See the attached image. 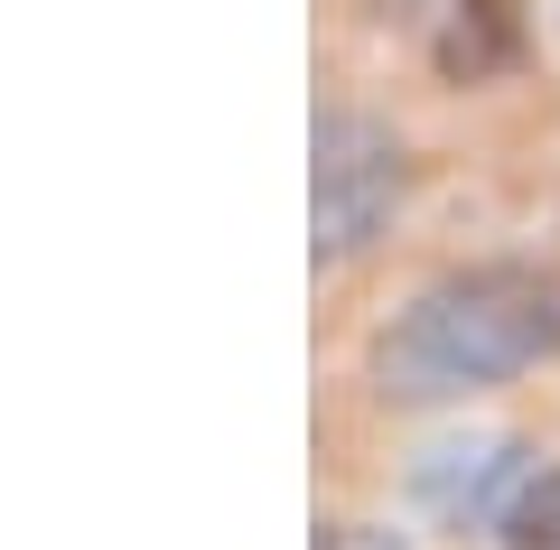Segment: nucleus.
Listing matches in <instances>:
<instances>
[{
	"label": "nucleus",
	"instance_id": "obj_1",
	"mask_svg": "<svg viewBox=\"0 0 560 550\" xmlns=\"http://www.w3.org/2000/svg\"><path fill=\"white\" fill-rule=\"evenodd\" d=\"M560 354V280L523 261L448 271L374 336V393L383 401H467L533 374Z\"/></svg>",
	"mask_w": 560,
	"mask_h": 550
},
{
	"label": "nucleus",
	"instance_id": "obj_2",
	"mask_svg": "<svg viewBox=\"0 0 560 550\" xmlns=\"http://www.w3.org/2000/svg\"><path fill=\"white\" fill-rule=\"evenodd\" d=\"M401 187H411V159H401V140L383 121H364V113L318 121V177H308V197H318V271H346L355 253H374Z\"/></svg>",
	"mask_w": 560,
	"mask_h": 550
},
{
	"label": "nucleus",
	"instance_id": "obj_3",
	"mask_svg": "<svg viewBox=\"0 0 560 550\" xmlns=\"http://www.w3.org/2000/svg\"><path fill=\"white\" fill-rule=\"evenodd\" d=\"M523 457H514V438H467V448H430L420 457V504H440V513H495L504 523V504L523 494Z\"/></svg>",
	"mask_w": 560,
	"mask_h": 550
},
{
	"label": "nucleus",
	"instance_id": "obj_4",
	"mask_svg": "<svg viewBox=\"0 0 560 550\" xmlns=\"http://www.w3.org/2000/svg\"><path fill=\"white\" fill-rule=\"evenodd\" d=\"M514 57V10L504 0H458V20H448V38H440V66L448 75H495V66Z\"/></svg>",
	"mask_w": 560,
	"mask_h": 550
},
{
	"label": "nucleus",
	"instance_id": "obj_5",
	"mask_svg": "<svg viewBox=\"0 0 560 550\" xmlns=\"http://www.w3.org/2000/svg\"><path fill=\"white\" fill-rule=\"evenodd\" d=\"M504 550H560V476H523L504 504Z\"/></svg>",
	"mask_w": 560,
	"mask_h": 550
}]
</instances>
